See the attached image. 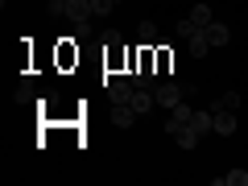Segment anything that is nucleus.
Returning a JSON list of instances; mask_svg holds the SVG:
<instances>
[{
    "label": "nucleus",
    "mask_w": 248,
    "mask_h": 186,
    "mask_svg": "<svg viewBox=\"0 0 248 186\" xmlns=\"http://www.w3.org/2000/svg\"><path fill=\"white\" fill-rule=\"evenodd\" d=\"M54 62H58L62 75H75V66H79V46H75V37H58L54 42Z\"/></svg>",
    "instance_id": "f257e3e1"
},
{
    "label": "nucleus",
    "mask_w": 248,
    "mask_h": 186,
    "mask_svg": "<svg viewBox=\"0 0 248 186\" xmlns=\"http://www.w3.org/2000/svg\"><path fill=\"white\" fill-rule=\"evenodd\" d=\"M153 95H157V108H174L190 91H186V83H153Z\"/></svg>",
    "instance_id": "f03ea898"
},
{
    "label": "nucleus",
    "mask_w": 248,
    "mask_h": 186,
    "mask_svg": "<svg viewBox=\"0 0 248 186\" xmlns=\"http://www.w3.org/2000/svg\"><path fill=\"white\" fill-rule=\"evenodd\" d=\"M104 91H108V99H112V104H128L137 87H133V79H124V75H120V79H108Z\"/></svg>",
    "instance_id": "7ed1b4c3"
},
{
    "label": "nucleus",
    "mask_w": 248,
    "mask_h": 186,
    "mask_svg": "<svg viewBox=\"0 0 248 186\" xmlns=\"http://www.w3.org/2000/svg\"><path fill=\"white\" fill-rule=\"evenodd\" d=\"M128 104H133V112H137V116H149L153 108H157V95H153V87H137Z\"/></svg>",
    "instance_id": "20e7f679"
},
{
    "label": "nucleus",
    "mask_w": 248,
    "mask_h": 186,
    "mask_svg": "<svg viewBox=\"0 0 248 186\" xmlns=\"http://www.w3.org/2000/svg\"><path fill=\"white\" fill-rule=\"evenodd\" d=\"M190 128H195L199 137L215 133V112H207V108H195V112H190Z\"/></svg>",
    "instance_id": "39448f33"
},
{
    "label": "nucleus",
    "mask_w": 248,
    "mask_h": 186,
    "mask_svg": "<svg viewBox=\"0 0 248 186\" xmlns=\"http://www.w3.org/2000/svg\"><path fill=\"white\" fill-rule=\"evenodd\" d=\"M215 133H219V137H232V133H236V112L215 108Z\"/></svg>",
    "instance_id": "423d86ee"
},
{
    "label": "nucleus",
    "mask_w": 248,
    "mask_h": 186,
    "mask_svg": "<svg viewBox=\"0 0 248 186\" xmlns=\"http://www.w3.org/2000/svg\"><path fill=\"white\" fill-rule=\"evenodd\" d=\"M170 137H174V145H178V149H195V145L203 141V137H199L195 128H190V124H182V128H174Z\"/></svg>",
    "instance_id": "0eeeda50"
},
{
    "label": "nucleus",
    "mask_w": 248,
    "mask_h": 186,
    "mask_svg": "<svg viewBox=\"0 0 248 186\" xmlns=\"http://www.w3.org/2000/svg\"><path fill=\"white\" fill-rule=\"evenodd\" d=\"M190 112H195V108H186V104H174V108H170V120H166V133H174V128L190 124Z\"/></svg>",
    "instance_id": "6e6552de"
},
{
    "label": "nucleus",
    "mask_w": 248,
    "mask_h": 186,
    "mask_svg": "<svg viewBox=\"0 0 248 186\" xmlns=\"http://www.w3.org/2000/svg\"><path fill=\"white\" fill-rule=\"evenodd\" d=\"M207 42H211V50H219V46L232 42V29L219 25V21H211V25H207Z\"/></svg>",
    "instance_id": "1a4fd4ad"
},
{
    "label": "nucleus",
    "mask_w": 248,
    "mask_h": 186,
    "mask_svg": "<svg viewBox=\"0 0 248 186\" xmlns=\"http://www.w3.org/2000/svg\"><path fill=\"white\" fill-rule=\"evenodd\" d=\"M133 120H137L133 104H116V108H112V124H116V128H128Z\"/></svg>",
    "instance_id": "9d476101"
},
{
    "label": "nucleus",
    "mask_w": 248,
    "mask_h": 186,
    "mask_svg": "<svg viewBox=\"0 0 248 186\" xmlns=\"http://www.w3.org/2000/svg\"><path fill=\"white\" fill-rule=\"evenodd\" d=\"M207 50H211V42H207V29H199V33L190 37V58H207Z\"/></svg>",
    "instance_id": "9b49d317"
},
{
    "label": "nucleus",
    "mask_w": 248,
    "mask_h": 186,
    "mask_svg": "<svg viewBox=\"0 0 248 186\" xmlns=\"http://www.w3.org/2000/svg\"><path fill=\"white\" fill-rule=\"evenodd\" d=\"M190 21H195L199 29H207V25H211L215 17H211V9H207V4H195V9H190Z\"/></svg>",
    "instance_id": "f8f14e48"
},
{
    "label": "nucleus",
    "mask_w": 248,
    "mask_h": 186,
    "mask_svg": "<svg viewBox=\"0 0 248 186\" xmlns=\"http://www.w3.org/2000/svg\"><path fill=\"white\" fill-rule=\"evenodd\" d=\"M137 33H141V42H157V25H153V21H141Z\"/></svg>",
    "instance_id": "ddd939ff"
},
{
    "label": "nucleus",
    "mask_w": 248,
    "mask_h": 186,
    "mask_svg": "<svg viewBox=\"0 0 248 186\" xmlns=\"http://www.w3.org/2000/svg\"><path fill=\"white\" fill-rule=\"evenodd\" d=\"M219 108H228V112H240V91H223Z\"/></svg>",
    "instance_id": "4468645a"
},
{
    "label": "nucleus",
    "mask_w": 248,
    "mask_h": 186,
    "mask_svg": "<svg viewBox=\"0 0 248 186\" xmlns=\"http://www.w3.org/2000/svg\"><path fill=\"white\" fill-rule=\"evenodd\" d=\"M223 186H248V174L244 170H232V174H223Z\"/></svg>",
    "instance_id": "2eb2a0df"
},
{
    "label": "nucleus",
    "mask_w": 248,
    "mask_h": 186,
    "mask_svg": "<svg viewBox=\"0 0 248 186\" xmlns=\"http://www.w3.org/2000/svg\"><path fill=\"white\" fill-rule=\"evenodd\" d=\"M195 33H199V25H195L190 17H186V21H178V37H186V42H190Z\"/></svg>",
    "instance_id": "dca6fc26"
},
{
    "label": "nucleus",
    "mask_w": 248,
    "mask_h": 186,
    "mask_svg": "<svg viewBox=\"0 0 248 186\" xmlns=\"http://www.w3.org/2000/svg\"><path fill=\"white\" fill-rule=\"evenodd\" d=\"M91 9H95L99 17H108V13H112V0H91Z\"/></svg>",
    "instance_id": "f3484780"
},
{
    "label": "nucleus",
    "mask_w": 248,
    "mask_h": 186,
    "mask_svg": "<svg viewBox=\"0 0 248 186\" xmlns=\"http://www.w3.org/2000/svg\"><path fill=\"white\" fill-rule=\"evenodd\" d=\"M75 37H91V25H87V21H75Z\"/></svg>",
    "instance_id": "a211bd4d"
},
{
    "label": "nucleus",
    "mask_w": 248,
    "mask_h": 186,
    "mask_svg": "<svg viewBox=\"0 0 248 186\" xmlns=\"http://www.w3.org/2000/svg\"><path fill=\"white\" fill-rule=\"evenodd\" d=\"M112 4H120V0H112Z\"/></svg>",
    "instance_id": "6ab92c4d"
}]
</instances>
